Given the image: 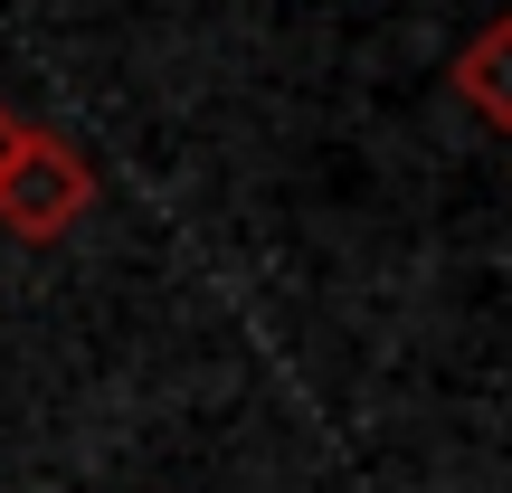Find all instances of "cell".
I'll return each instance as SVG.
<instances>
[{
	"label": "cell",
	"instance_id": "cell-1",
	"mask_svg": "<svg viewBox=\"0 0 512 493\" xmlns=\"http://www.w3.org/2000/svg\"><path fill=\"white\" fill-rule=\"evenodd\" d=\"M86 209H95V162L57 124H19V152L0 162V228H10L19 247H48V238H67Z\"/></svg>",
	"mask_w": 512,
	"mask_h": 493
},
{
	"label": "cell",
	"instance_id": "cell-2",
	"mask_svg": "<svg viewBox=\"0 0 512 493\" xmlns=\"http://www.w3.org/2000/svg\"><path fill=\"white\" fill-rule=\"evenodd\" d=\"M446 76H456V95L484 114V124H503V133H512V10H503V19H484V29L456 48V67H446Z\"/></svg>",
	"mask_w": 512,
	"mask_h": 493
},
{
	"label": "cell",
	"instance_id": "cell-3",
	"mask_svg": "<svg viewBox=\"0 0 512 493\" xmlns=\"http://www.w3.org/2000/svg\"><path fill=\"white\" fill-rule=\"evenodd\" d=\"M10 152H19V114L0 105V162H10Z\"/></svg>",
	"mask_w": 512,
	"mask_h": 493
}]
</instances>
